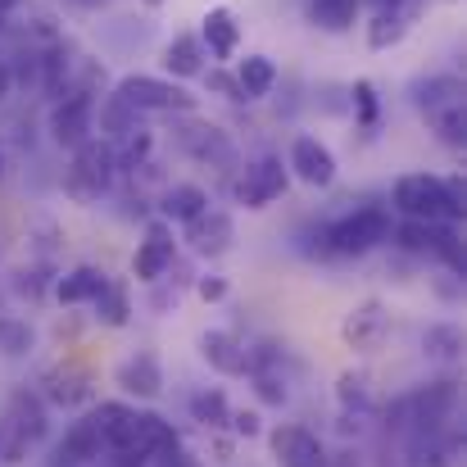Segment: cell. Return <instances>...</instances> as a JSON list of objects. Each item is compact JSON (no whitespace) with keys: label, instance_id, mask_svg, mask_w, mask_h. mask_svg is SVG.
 <instances>
[{"label":"cell","instance_id":"obj_1","mask_svg":"<svg viewBox=\"0 0 467 467\" xmlns=\"http://www.w3.org/2000/svg\"><path fill=\"white\" fill-rule=\"evenodd\" d=\"M390 200L404 218H422V223H459L463 218V182H445L431 172L400 177Z\"/></svg>","mask_w":467,"mask_h":467},{"label":"cell","instance_id":"obj_2","mask_svg":"<svg viewBox=\"0 0 467 467\" xmlns=\"http://www.w3.org/2000/svg\"><path fill=\"white\" fill-rule=\"evenodd\" d=\"M390 232H395L390 209H386V204H363V209H354V213H345V218L327 223V227H322V241H327V254L358 259V254H368V250L386 245V241H390Z\"/></svg>","mask_w":467,"mask_h":467},{"label":"cell","instance_id":"obj_3","mask_svg":"<svg viewBox=\"0 0 467 467\" xmlns=\"http://www.w3.org/2000/svg\"><path fill=\"white\" fill-rule=\"evenodd\" d=\"M114 172H119L114 141L87 137L82 146H73V163H68V172H64V195H68L73 204H96V200L109 191Z\"/></svg>","mask_w":467,"mask_h":467},{"label":"cell","instance_id":"obj_4","mask_svg":"<svg viewBox=\"0 0 467 467\" xmlns=\"http://www.w3.org/2000/svg\"><path fill=\"white\" fill-rule=\"evenodd\" d=\"M114 96L137 114H195V96L186 87H177L168 78H150V73H128L114 87Z\"/></svg>","mask_w":467,"mask_h":467},{"label":"cell","instance_id":"obj_5","mask_svg":"<svg viewBox=\"0 0 467 467\" xmlns=\"http://www.w3.org/2000/svg\"><path fill=\"white\" fill-rule=\"evenodd\" d=\"M87 137H96V96L73 87V91L59 96L55 109H50V141H55L59 150H73V146H82Z\"/></svg>","mask_w":467,"mask_h":467},{"label":"cell","instance_id":"obj_6","mask_svg":"<svg viewBox=\"0 0 467 467\" xmlns=\"http://www.w3.org/2000/svg\"><path fill=\"white\" fill-rule=\"evenodd\" d=\"M172 132H177L182 155H191L195 163H204V168H232V163H236L232 137H227L218 123H204V119L186 114V123H177Z\"/></svg>","mask_w":467,"mask_h":467},{"label":"cell","instance_id":"obj_7","mask_svg":"<svg viewBox=\"0 0 467 467\" xmlns=\"http://www.w3.org/2000/svg\"><path fill=\"white\" fill-rule=\"evenodd\" d=\"M286 182H291V168L282 163L277 155H259L245 163L241 182H236V200L245 209H268L273 200L286 195Z\"/></svg>","mask_w":467,"mask_h":467},{"label":"cell","instance_id":"obj_8","mask_svg":"<svg viewBox=\"0 0 467 467\" xmlns=\"http://www.w3.org/2000/svg\"><path fill=\"white\" fill-rule=\"evenodd\" d=\"M340 336H345L349 349L377 354V349L386 345V336H390V313H386V305H381V300L354 305V309L345 313V322H340Z\"/></svg>","mask_w":467,"mask_h":467},{"label":"cell","instance_id":"obj_9","mask_svg":"<svg viewBox=\"0 0 467 467\" xmlns=\"http://www.w3.org/2000/svg\"><path fill=\"white\" fill-rule=\"evenodd\" d=\"M186 227V245L200 254V259H218V254H227L232 250V241H236V227H232V213L227 209H213V204H204L191 223H182Z\"/></svg>","mask_w":467,"mask_h":467},{"label":"cell","instance_id":"obj_10","mask_svg":"<svg viewBox=\"0 0 467 467\" xmlns=\"http://www.w3.org/2000/svg\"><path fill=\"white\" fill-rule=\"evenodd\" d=\"M172 259H177L172 227H168L163 218H155V223L146 227V241H141L137 254H132V277L146 282V286H155V282H163V273L172 268Z\"/></svg>","mask_w":467,"mask_h":467},{"label":"cell","instance_id":"obj_11","mask_svg":"<svg viewBox=\"0 0 467 467\" xmlns=\"http://www.w3.org/2000/svg\"><path fill=\"white\" fill-rule=\"evenodd\" d=\"M268 445H273L277 467H331L327 445L313 436L309 427H296V422H291V427H273Z\"/></svg>","mask_w":467,"mask_h":467},{"label":"cell","instance_id":"obj_12","mask_svg":"<svg viewBox=\"0 0 467 467\" xmlns=\"http://www.w3.org/2000/svg\"><path fill=\"white\" fill-rule=\"evenodd\" d=\"M286 168H291L305 186H313V191H322V186L336 182V155H331L317 137H296V141H291Z\"/></svg>","mask_w":467,"mask_h":467},{"label":"cell","instance_id":"obj_13","mask_svg":"<svg viewBox=\"0 0 467 467\" xmlns=\"http://www.w3.org/2000/svg\"><path fill=\"white\" fill-rule=\"evenodd\" d=\"M200 358H204L213 372H223V377H245V372L254 368L250 349H245L232 331H204V336H200Z\"/></svg>","mask_w":467,"mask_h":467},{"label":"cell","instance_id":"obj_14","mask_svg":"<svg viewBox=\"0 0 467 467\" xmlns=\"http://www.w3.org/2000/svg\"><path fill=\"white\" fill-rule=\"evenodd\" d=\"M114 381H119L128 395H137V400H159V390H163V368H159V358L150 349H137V354H128V358L114 368Z\"/></svg>","mask_w":467,"mask_h":467},{"label":"cell","instance_id":"obj_15","mask_svg":"<svg viewBox=\"0 0 467 467\" xmlns=\"http://www.w3.org/2000/svg\"><path fill=\"white\" fill-rule=\"evenodd\" d=\"M5 427H9V431H18V436H23L27 445L46 441L50 422H46V404H41V395H32V390H14V395H9V413H5Z\"/></svg>","mask_w":467,"mask_h":467},{"label":"cell","instance_id":"obj_16","mask_svg":"<svg viewBox=\"0 0 467 467\" xmlns=\"http://www.w3.org/2000/svg\"><path fill=\"white\" fill-rule=\"evenodd\" d=\"M87 422H91V431L100 436V445L119 454V450H123V445L132 441V427H137V413H132L128 404H96Z\"/></svg>","mask_w":467,"mask_h":467},{"label":"cell","instance_id":"obj_17","mask_svg":"<svg viewBox=\"0 0 467 467\" xmlns=\"http://www.w3.org/2000/svg\"><path fill=\"white\" fill-rule=\"evenodd\" d=\"M409 96H413V105H418L422 114L445 109V105H463V78H459V73H436V78L413 82Z\"/></svg>","mask_w":467,"mask_h":467},{"label":"cell","instance_id":"obj_18","mask_svg":"<svg viewBox=\"0 0 467 467\" xmlns=\"http://www.w3.org/2000/svg\"><path fill=\"white\" fill-rule=\"evenodd\" d=\"M200 41L209 46L213 59H232L236 46H241V23L232 18V9H209L204 27H200Z\"/></svg>","mask_w":467,"mask_h":467},{"label":"cell","instance_id":"obj_19","mask_svg":"<svg viewBox=\"0 0 467 467\" xmlns=\"http://www.w3.org/2000/svg\"><path fill=\"white\" fill-rule=\"evenodd\" d=\"M105 282H109V273L82 264V268H73V273H64V277L55 282V300H59V305H91V300L105 291Z\"/></svg>","mask_w":467,"mask_h":467},{"label":"cell","instance_id":"obj_20","mask_svg":"<svg viewBox=\"0 0 467 467\" xmlns=\"http://www.w3.org/2000/svg\"><path fill=\"white\" fill-rule=\"evenodd\" d=\"M100 436L91 431V422L82 418V422H73L68 431H64V441L55 445V467H78V463H91V459H100Z\"/></svg>","mask_w":467,"mask_h":467},{"label":"cell","instance_id":"obj_21","mask_svg":"<svg viewBox=\"0 0 467 467\" xmlns=\"http://www.w3.org/2000/svg\"><path fill=\"white\" fill-rule=\"evenodd\" d=\"M163 68H168L172 78H200V73H204V41L191 36V32L172 36L168 50H163Z\"/></svg>","mask_w":467,"mask_h":467},{"label":"cell","instance_id":"obj_22","mask_svg":"<svg viewBox=\"0 0 467 467\" xmlns=\"http://www.w3.org/2000/svg\"><path fill=\"white\" fill-rule=\"evenodd\" d=\"M204 204H209V195H204L195 182H177V186L163 191V200H159V218H163V223H191Z\"/></svg>","mask_w":467,"mask_h":467},{"label":"cell","instance_id":"obj_23","mask_svg":"<svg viewBox=\"0 0 467 467\" xmlns=\"http://www.w3.org/2000/svg\"><path fill=\"white\" fill-rule=\"evenodd\" d=\"M236 82H241V96L245 100H264L277 87V64L268 55H245L241 68H236Z\"/></svg>","mask_w":467,"mask_h":467},{"label":"cell","instance_id":"obj_24","mask_svg":"<svg viewBox=\"0 0 467 467\" xmlns=\"http://www.w3.org/2000/svg\"><path fill=\"white\" fill-rule=\"evenodd\" d=\"M87 395H91V377H87V372H78V368H55V372H46V400L73 409V404H82Z\"/></svg>","mask_w":467,"mask_h":467},{"label":"cell","instance_id":"obj_25","mask_svg":"<svg viewBox=\"0 0 467 467\" xmlns=\"http://www.w3.org/2000/svg\"><path fill=\"white\" fill-rule=\"evenodd\" d=\"M186 409H191V422H200L204 431H223L227 418H232V404H227V395L218 386L213 390H195Z\"/></svg>","mask_w":467,"mask_h":467},{"label":"cell","instance_id":"obj_26","mask_svg":"<svg viewBox=\"0 0 467 467\" xmlns=\"http://www.w3.org/2000/svg\"><path fill=\"white\" fill-rule=\"evenodd\" d=\"M363 0H309V23L322 32H349Z\"/></svg>","mask_w":467,"mask_h":467},{"label":"cell","instance_id":"obj_27","mask_svg":"<svg viewBox=\"0 0 467 467\" xmlns=\"http://www.w3.org/2000/svg\"><path fill=\"white\" fill-rule=\"evenodd\" d=\"M32 345H36L32 322H27V317H18V313L0 309V354H5V358H27V354H32Z\"/></svg>","mask_w":467,"mask_h":467},{"label":"cell","instance_id":"obj_28","mask_svg":"<svg viewBox=\"0 0 467 467\" xmlns=\"http://www.w3.org/2000/svg\"><path fill=\"white\" fill-rule=\"evenodd\" d=\"M91 309H96V317H100L105 327H128V317H132L128 286H123V282H105V291L91 300Z\"/></svg>","mask_w":467,"mask_h":467},{"label":"cell","instance_id":"obj_29","mask_svg":"<svg viewBox=\"0 0 467 467\" xmlns=\"http://www.w3.org/2000/svg\"><path fill=\"white\" fill-rule=\"evenodd\" d=\"M427 123H431V132L445 141V146H454V150H463L467 141V109L463 105H445V109H431L427 114Z\"/></svg>","mask_w":467,"mask_h":467},{"label":"cell","instance_id":"obj_30","mask_svg":"<svg viewBox=\"0 0 467 467\" xmlns=\"http://www.w3.org/2000/svg\"><path fill=\"white\" fill-rule=\"evenodd\" d=\"M422 349H427L431 358H441V363H454V358L463 354V331H459L454 322H436V327H427Z\"/></svg>","mask_w":467,"mask_h":467},{"label":"cell","instance_id":"obj_31","mask_svg":"<svg viewBox=\"0 0 467 467\" xmlns=\"http://www.w3.org/2000/svg\"><path fill=\"white\" fill-rule=\"evenodd\" d=\"M404 32H409L404 14H400V9H381V14H377V18L368 23V46H372V50L400 46V41H404Z\"/></svg>","mask_w":467,"mask_h":467},{"label":"cell","instance_id":"obj_32","mask_svg":"<svg viewBox=\"0 0 467 467\" xmlns=\"http://www.w3.org/2000/svg\"><path fill=\"white\" fill-rule=\"evenodd\" d=\"M336 395H340L345 413H354V418L372 413V381H368L363 372H345V377H340V386H336Z\"/></svg>","mask_w":467,"mask_h":467},{"label":"cell","instance_id":"obj_33","mask_svg":"<svg viewBox=\"0 0 467 467\" xmlns=\"http://www.w3.org/2000/svg\"><path fill=\"white\" fill-rule=\"evenodd\" d=\"M250 377H254V395H259L264 404L282 409V404L291 400V390H286V377H277L273 368H250Z\"/></svg>","mask_w":467,"mask_h":467},{"label":"cell","instance_id":"obj_34","mask_svg":"<svg viewBox=\"0 0 467 467\" xmlns=\"http://www.w3.org/2000/svg\"><path fill=\"white\" fill-rule=\"evenodd\" d=\"M349 96H354V114H358V128H363V132H372V128H377V87H372L368 78H358V82L349 87Z\"/></svg>","mask_w":467,"mask_h":467},{"label":"cell","instance_id":"obj_35","mask_svg":"<svg viewBox=\"0 0 467 467\" xmlns=\"http://www.w3.org/2000/svg\"><path fill=\"white\" fill-rule=\"evenodd\" d=\"M204 82H209V91H218L223 100H232V105H245L236 73H227V68H209V73H204Z\"/></svg>","mask_w":467,"mask_h":467},{"label":"cell","instance_id":"obj_36","mask_svg":"<svg viewBox=\"0 0 467 467\" xmlns=\"http://www.w3.org/2000/svg\"><path fill=\"white\" fill-rule=\"evenodd\" d=\"M195 296H200L204 305L227 300V277H200V282H195Z\"/></svg>","mask_w":467,"mask_h":467},{"label":"cell","instance_id":"obj_37","mask_svg":"<svg viewBox=\"0 0 467 467\" xmlns=\"http://www.w3.org/2000/svg\"><path fill=\"white\" fill-rule=\"evenodd\" d=\"M227 427H232L236 436H245V441L264 431V422H259V413H250V409H241V413H232V418H227Z\"/></svg>","mask_w":467,"mask_h":467},{"label":"cell","instance_id":"obj_38","mask_svg":"<svg viewBox=\"0 0 467 467\" xmlns=\"http://www.w3.org/2000/svg\"><path fill=\"white\" fill-rule=\"evenodd\" d=\"M9 91H14V68L0 59V100H9Z\"/></svg>","mask_w":467,"mask_h":467},{"label":"cell","instance_id":"obj_39","mask_svg":"<svg viewBox=\"0 0 467 467\" xmlns=\"http://www.w3.org/2000/svg\"><path fill=\"white\" fill-rule=\"evenodd\" d=\"M368 5H372V9H377V14H381V9H400V5H404V0H368Z\"/></svg>","mask_w":467,"mask_h":467},{"label":"cell","instance_id":"obj_40","mask_svg":"<svg viewBox=\"0 0 467 467\" xmlns=\"http://www.w3.org/2000/svg\"><path fill=\"white\" fill-rule=\"evenodd\" d=\"M18 5H27V0H0V14H9V9H18Z\"/></svg>","mask_w":467,"mask_h":467},{"label":"cell","instance_id":"obj_41","mask_svg":"<svg viewBox=\"0 0 467 467\" xmlns=\"http://www.w3.org/2000/svg\"><path fill=\"white\" fill-rule=\"evenodd\" d=\"M73 5H82V9H96V5H105V0H73Z\"/></svg>","mask_w":467,"mask_h":467},{"label":"cell","instance_id":"obj_42","mask_svg":"<svg viewBox=\"0 0 467 467\" xmlns=\"http://www.w3.org/2000/svg\"><path fill=\"white\" fill-rule=\"evenodd\" d=\"M0 177H5V146H0Z\"/></svg>","mask_w":467,"mask_h":467},{"label":"cell","instance_id":"obj_43","mask_svg":"<svg viewBox=\"0 0 467 467\" xmlns=\"http://www.w3.org/2000/svg\"><path fill=\"white\" fill-rule=\"evenodd\" d=\"M146 5H150V9H159V5H163V0H146Z\"/></svg>","mask_w":467,"mask_h":467},{"label":"cell","instance_id":"obj_44","mask_svg":"<svg viewBox=\"0 0 467 467\" xmlns=\"http://www.w3.org/2000/svg\"><path fill=\"white\" fill-rule=\"evenodd\" d=\"M0 36H5V14H0Z\"/></svg>","mask_w":467,"mask_h":467}]
</instances>
